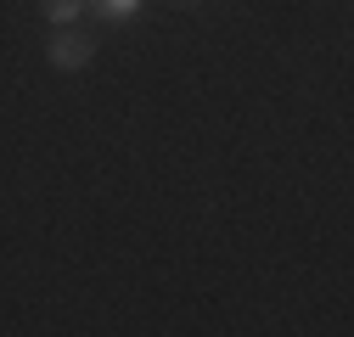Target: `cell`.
Segmentation results:
<instances>
[{"label": "cell", "instance_id": "obj_1", "mask_svg": "<svg viewBox=\"0 0 354 337\" xmlns=\"http://www.w3.org/2000/svg\"><path fill=\"white\" fill-rule=\"evenodd\" d=\"M46 62L57 68V73H79V68H91L96 62V34L91 28H57L51 39H46Z\"/></svg>", "mask_w": 354, "mask_h": 337}, {"label": "cell", "instance_id": "obj_2", "mask_svg": "<svg viewBox=\"0 0 354 337\" xmlns=\"http://www.w3.org/2000/svg\"><path fill=\"white\" fill-rule=\"evenodd\" d=\"M39 12H46V23H57V28H68L79 12H84V0H39Z\"/></svg>", "mask_w": 354, "mask_h": 337}, {"label": "cell", "instance_id": "obj_3", "mask_svg": "<svg viewBox=\"0 0 354 337\" xmlns=\"http://www.w3.org/2000/svg\"><path fill=\"white\" fill-rule=\"evenodd\" d=\"M84 6H96L102 17H113V23H124V17H136V12H141V0H84Z\"/></svg>", "mask_w": 354, "mask_h": 337}]
</instances>
